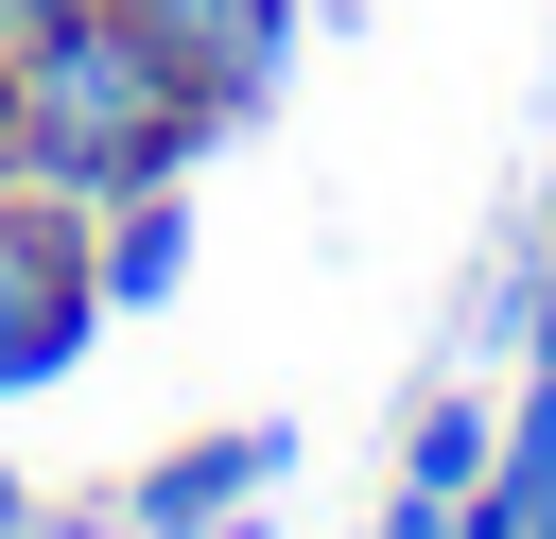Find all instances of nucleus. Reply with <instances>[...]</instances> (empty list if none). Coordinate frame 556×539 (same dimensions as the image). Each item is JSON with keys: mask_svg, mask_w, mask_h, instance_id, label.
I'll use <instances>...</instances> for the list:
<instances>
[{"mask_svg": "<svg viewBox=\"0 0 556 539\" xmlns=\"http://www.w3.org/2000/svg\"><path fill=\"white\" fill-rule=\"evenodd\" d=\"M0 522H17V469H0Z\"/></svg>", "mask_w": 556, "mask_h": 539, "instance_id": "9b49d317", "label": "nucleus"}, {"mask_svg": "<svg viewBox=\"0 0 556 539\" xmlns=\"http://www.w3.org/2000/svg\"><path fill=\"white\" fill-rule=\"evenodd\" d=\"M278 469H295V435H278V417H226V435H191V452L122 469V487L87 504V539H226V522H243Z\"/></svg>", "mask_w": 556, "mask_h": 539, "instance_id": "7ed1b4c3", "label": "nucleus"}, {"mask_svg": "<svg viewBox=\"0 0 556 539\" xmlns=\"http://www.w3.org/2000/svg\"><path fill=\"white\" fill-rule=\"evenodd\" d=\"M87 278H104V313H174V278H191V174L87 209Z\"/></svg>", "mask_w": 556, "mask_h": 539, "instance_id": "39448f33", "label": "nucleus"}, {"mask_svg": "<svg viewBox=\"0 0 556 539\" xmlns=\"http://www.w3.org/2000/svg\"><path fill=\"white\" fill-rule=\"evenodd\" d=\"M122 17L156 35V70L191 87L208 139H243V122L278 104V70H295V0H122Z\"/></svg>", "mask_w": 556, "mask_h": 539, "instance_id": "20e7f679", "label": "nucleus"}, {"mask_svg": "<svg viewBox=\"0 0 556 539\" xmlns=\"http://www.w3.org/2000/svg\"><path fill=\"white\" fill-rule=\"evenodd\" d=\"M35 17H52V0H0V35H35Z\"/></svg>", "mask_w": 556, "mask_h": 539, "instance_id": "9d476101", "label": "nucleus"}, {"mask_svg": "<svg viewBox=\"0 0 556 539\" xmlns=\"http://www.w3.org/2000/svg\"><path fill=\"white\" fill-rule=\"evenodd\" d=\"M486 435H504V417H486L469 383H434L417 435H400V487H486Z\"/></svg>", "mask_w": 556, "mask_h": 539, "instance_id": "423d86ee", "label": "nucleus"}, {"mask_svg": "<svg viewBox=\"0 0 556 539\" xmlns=\"http://www.w3.org/2000/svg\"><path fill=\"white\" fill-rule=\"evenodd\" d=\"M382 539H452V487H400V504H382Z\"/></svg>", "mask_w": 556, "mask_h": 539, "instance_id": "6e6552de", "label": "nucleus"}, {"mask_svg": "<svg viewBox=\"0 0 556 539\" xmlns=\"http://www.w3.org/2000/svg\"><path fill=\"white\" fill-rule=\"evenodd\" d=\"M504 330H521V365H539V383H556V261H539V278H521V313H504Z\"/></svg>", "mask_w": 556, "mask_h": 539, "instance_id": "0eeeda50", "label": "nucleus"}, {"mask_svg": "<svg viewBox=\"0 0 556 539\" xmlns=\"http://www.w3.org/2000/svg\"><path fill=\"white\" fill-rule=\"evenodd\" d=\"M0 174H17V35H0Z\"/></svg>", "mask_w": 556, "mask_h": 539, "instance_id": "1a4fd4ad", "label": "nucleus"}, {"mask_svg": "<svg viewBox=\"0 0 556 539\" xmlns=\"http://www.w3.org/2000/svg\"><path fill=\"white\" fill-rule=\"evenodd\" d=\"M104 330V278H87V209H52L35 174H0V400L70 383Z\"/></svg>", "mask_w": 556, "mask_h": 539, "instance_id": "f03ea898", "label": "nucleus"}, {"mask_svg": "<svg viewBox=\"0 0 556 539\" xmlns=\"http://www.w3.org/2000/svg\"><path fill=\"white\" fill-rule=\"evenodd\" d=\"M191 156H208V122H191V87L156 70V35H139L122 0H52V17L17 35V174H35L52 209L174 191Z\"/></svg>", "mask_w": 556, "mask_h": 539, "instance_id": "f257e3e1", "label": "nucleus"}]
</instances>
